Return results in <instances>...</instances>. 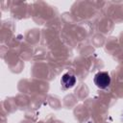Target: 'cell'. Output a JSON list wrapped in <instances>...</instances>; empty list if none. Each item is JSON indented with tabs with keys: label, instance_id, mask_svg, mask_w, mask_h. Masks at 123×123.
I'll use <instances>...</instances> for the list:
<instances>
[{
	"label": "cell",
	"instance_id": "6da1fadb",
	"mask_svg": "<svg viewBox=\"0 0 123 123\" xmlns=\"http://www.w3.org/2000/svg\"><path fill=\"white\" fill-rule=\"evenodd\" d=\"M93 81H94V84L96 85L97 87L104 89V88H106L110 86L111 77H110L108 72H104V71L103 72H98V73L95 74Z\"/></svg>",
	"mask_w": 123,
	"mask_h": 123
},
{
	"label": "cell",
	"instance_id": "7a4b0ae2",
	"mask_svg": "<svg viewBox=\"0 0 123 123\" xmlns=\"http://www.w3.org/2000/svg\"><path fill=\"white\" fill-rule=\"evenodd\" d=\"M76 83V78L74 75L70 74V73H65L62 75V80H61V84L64 88H70L72 87Z\"/></svg>",
	"mask_w": 123,
	"mask_h": 123
}]
</instances>
